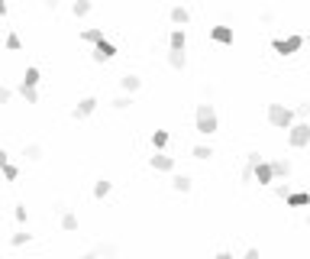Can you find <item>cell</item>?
<instances>
[{
	"mask_svg": "<svg viewBox=\"0 0 310 259\" xmlns=\"http://www.w3.org/2000/svg\"><path fill=\"white\" fill-rule=\"evenodd\" d=\"M94 110H97V98H84V100H78V104L71 107V117L74 120H84V117H91Z\"/></svg>",
	"mask_w": 310,
	"mask_h": 259,
	"instance_id": "cell-6",
	"label": "cell"
},
{
	"mask_svg": "<svg viewBox=\"0 0 310 259\" xmlns=\"http://www.w3.org/2000/svg\"><path fill=\"white\" fill-rule=\"evenodd\" d=\"M243 259H262V253H259L256 246H252V250H246V256H243Z\"/></svg>",
	"mask_w": 310,
	"mask_h": 259,
	"instance_id": "cell-35",
	"label": "cell"
},
{
	"mask_svg": "<svg viewBox=\"0 0 310 259\" xmlns=\"http://www.w3.org/2000/svg\"><path fill=\"white\" fill-rule=\"evenodd\" d=\"M171 23H175V26H188L191 23L188 6H175V10H171Z\"/></svg>",
	"mask_w": 310,
	"mask_h": 259,
	"instance_id": "cell-16",
	"label": "cell"
},
{
	"mask_svg": "<svg viewBox=\"0 0 310 259\" xmlns=\"http://www.w3.org/2000/svg\"><path fill=\"white\" fill-rule=\"evenodd\" d=\"M81 259H100V253H97V250H91V253H84Z\"/></svg>",
	"mask_w": 310,
	"mask_h": 259,
	"instance_id": "cell-37",
	"label": "cell"
},
{
	"mask_svg": "<svg viewBox=\"0 0 310 259\" xmlns=\"http://www.w3.org/2000/svg\"><path fill=\"white\" fill-rule=\"evenodd\" d=\"M191 156H194V159H201V162H207L213 156V149L210 146H194V149H191Z\"/></svg>",
	"mask_w": 310,
	"mask_h": 259,
	"instance_id": "cell-28",
	"label": "cell"
},
{
	"mask_svg": "<svg viewBox=\"0 0 310 259\" xmlns=\"http://www.w3.org/2000/svg\"><path fill=\"white\" fill-rule=\"evenodd\" d=\"M304 46V36H288V39H272V49L278 56H294V52Z\"/></svg>",
	"mask_w": 310,
	"mask_h": 259,
	"instance_id": "cell-4",
	"label": "cell"
},
{
	"mask_svg": "<svg viewBox=\"0 0 310 259\" xmlns=\"http://www.w3.org/2000/svg\"><path fill=\"white\" fill-rule=\"evenodd\" d=\"M110 188H113V185H110L107 178H97V185H94V198H97V201H100V198H107Z\"/></svg>",
	"mask_w": 310,
	"mask_h": 259,
	"instance_id": "cell-26",
	"label": "cell"
},
{
	"mask_svg": "<svg viewBox=\"0 0 310 259\" xmlns=\"http://www.w3.org/2000/svg\"><path fill=\"white\" fill-rule=\"evenodd\" d=\"M23 81H26V84H32V88H36L39 81H42V72H39L36 65H29V68H26V72H23Z\"/></svg>",
	"mask_w": 310,
	"mask_h": 259,
	"instance_id": "cell-21",
	"label": "cell"
},
{
	"mask_svg": "<svg viewBox=\"0 0 310 259\" xmlns=\"http://www.w3.org/2000/svg\"><path fill=\"white\" fill-rule=\"evenodd\" d=\"M61 230H68V234H74V230H78V217H74L71 210H65V214H61Z\"/></svg>",
	"mask_w": 310,
	"mask_h": 259,
	"instance_id": "cell-23",
	"label": "cell"
},
{
	"mask_svg": "<svg viewBox=\"0 0 310 259\" xmlns=\"http://www.w3.org/2000/svg\"><path fill=\"white\" fill-rule=\"evenodd\" d=\"M152 146H155V152H162V149L168 146V130H155V133H152Z\"/></svg>",
	"mask_w": 310,
	"mask_h": 259,
	"instance_id": "cell-22",
	"label": "cell"
},
{
	"mask_svg": "<svg viewBox=\"0 0 310 259\" xmlns=\"http://www.w3.org/2000/svg\"><path fill=\"white\" fill-rule=\"evenodd\" d=\"M16 91H19V98H23L26 104H39V91H36L32 84H26V81H23V84H19Z\"/></svg>",
	"mask_w": 310,
	"mask_h": 259,
	"instance_id": "cell-15",
	"label": "cell"
},
{
	"mask_svg": "<svg viewBox=\"0 0 310 259\" xmlns=\"http://www.w3.org/2000/svg\"><path fill=\"white\" fill-rule=\"evenodd\" d=\"M307 42H310V36H307Z\"/></svg>",
	"mask_w": 310,
	"mask_h": 259,
	"instance_id": "cell-40",
	"label": "cell"
},
{
	"mask_svg": "<svg viewBox=\"0 0 310 259\" xmlns=\"http://www.w3.org/2000/svg\"><path fill=\"white\" fill-rule=\"evenodd\" d=\"M171 188L181 192V194H188L191 188H194V182H191V175H175V178H171Z\"/></svg>",
	"mask_w": 310,
	"mask_h": 259,
	"instance_id": "cell-14",
	"label": "cell"
},
{
	"mask_svg": "<svg viewBox=\"0 0 310 259\" xmlns=\"http://www.w3.org/2000/svg\"><path fill=\"white\" fill-rule=\"evenodd\" d=\"M110 107H113V110H129V107H133V98H129V94H120V98L110 100Z\"/></svg>",
	"mask_w": 310,
	"mask_h": 259,
	"instance_id": "cell-25",
	"label": "cell"
},
{
	"mask_svg": "<svg viewBox=\"0 0 310 259\" xmlns=\"http://www.w3.org/2000/svg\"><path fill=\"white\" fill-rule=\"evenodd\" d=\"M19 156H23L26 162H42V146H39V142H26Z\"/></svg>",
	"mask_w": 310,
	"mask_h": 259,
	"instance_id": "cell-10",
	"label": "cell"
},
{
	"mask_svg": "<svg viewBox=\"0 0 310 259\" xmlns=\"http://www.w3.org/2000/svg\"><path fill=\"white\" fill-rule=\"evenodd\" d=\"M288 142H291L294 149H304L307 142H310V124H304V120L294 124L291 130H288Z\"/></svg>",
	"mask_w": 310,
	"mask_h": 259,
	"instance_id": "cell-3",
	"label": "cell"
},
{
	"mask_svg": "<svg viewBox=\"0 0 310 259\" xmlns=\"http://www.w3.org/2000/svg\"><path fill=\"white\" fill-rule=\"evenodd\" d=\"M97 253H100V259H116V253H120V250H116V243H97Z\"/></svg>",
	"mask_w": 310,
	"mask_h": 259,
	"instance_id": "cell-20",
	"label": "cell"
},
{
	"mask_svg": "<svg viewBox=\"0 0 310 259\" xmlns=\"http://www.w3.org/2000/svg\"><path fill=\"white\" fill-rule=\"evenodd\" d=\"M29 236H32V234L19 230V234H13V236H10V246H23V243H29Z\"/></svg>",
	"mask_w": 310,
	"mask_h": 259,
	"instance_id": "cell-29",
	"label": "cell"
},
{
	"mask_svg": "<svg viewBox=\"0 0 310 259\" xmlns=\"http://www.w3.org/2000/svg\"><path fill=\"white\" fill-rule=\"evenodd\" d=\"M168 65L175 68V72H184V65H188V52H178V49H171V52H168Z\"/></svg>",
	"mask_w": 310,
	"mask_h": 259,
	"instance_id": "cell-12",
	"label": "cell"
},
{
	"mask_svg": "<svg viewBox=\"0 0 310 259\" xmlns=\"http://www.w3.org/2000/svg\"><path fill=\"white\" fill-rule=\"evenodd\" d=\"M168 46L171 49H178V52H184V46H188V36H184V30H175L168 36Z\"/></svg>",
	"mask_w": 310,
	"mask_h": 259,
	"instance_id": "cell-17",
	"label": "cell"
},
{
	"mask_svg": "<svg viewBox=\"0 0 310 259\" xmlns=\"http://www.w3.org/2000/svg\"><path fill=\"white\" fill-rule=\"evenodd\" d=\"M94 10V4H91V0H74V4H71V13H74V16H87V13H91Z\"/></svg>",
	"mask_w": 310,
	"mask_h": 259,
	"instance_id": "cell-19",
	"label": "cell"
},
{
	"mask_svg": "<svg viewBox=\"0 0 310 259\" xmlns=\"http://www.w3.org/2000/svg\"><path fill=\"white\" fill-rule=\"evenodd\" d=\"M213 259H233V253H226V250H223V253H217Z\"/></svg>",
	"mask_w": 310,
	"mask_h": 259,
	"instance_id": "cell-38",
	"label": "cell"
},
{
	"mask_svg": "<svg viewBox=\"0 0 310 259\" xmlns=\"http://www.w3.org/2000/svg\"><path fill=\"white\" fill-rule=\"evenodd\" d=\"M13 217H16L19 224H26V220H29V210H26V204H16V208H13Z\"/></svg>",
	"mask_w": 310,
	"mask_h": 259,
	"instance_id": "cell-32",
	"label": "cell"
},
{
	"mask_svg": "<svg viewBox=\"0 0 310 259\" xmlns=\"http://www.w3.org/2000/svg\"><path fill=\"white\" fill-rule=\"evenodd\" d=\"M307 114H310V100H301V104H298V117H307Z\"/></svg>",
	"mask_w": 310,
	"mask_h": 259,
	"instance_id": "cell-33",
	"label": "cell"
},
{
	"mask_svg": "<svg viewBox=\"0 0 310 259\" xmlns=\"http://www.w3.org/2000/svg\"><path fill=\"white\" fill-rule=\"evenodd\" d=\"M275 194H278V198H285V201H288V198L294 194V192H291V182H281V185H275Z\"/></svg>",
	"mask_w": 310,
	"mask_h": 259,
	"instance_id": "cell-31",
	"label": "cell"
},
{
	"mask_svg": "<svg viewBox=\"0 0 310 259\" xmlns=\"http://www.w3.org/2000/svg\"><path fill=\"white\" fill-rule=\"evenodd\" d=\"M194 126L201 136H213L220 126L217 120V110H213V104H197V114H194Z\"/></svg>",
	"mask_w": 310,
	"mask_h": 259,
	"instance_id": "cell-1",
	"label": "cell"
},
{
	"mask_svg": "<svg viewBox=\"0 0 310 259\" xmlns=\"http://www.w3.org/2000/svg\"><path fill=\"white\" fill-rule=\"evenodd\" d=\"M6 49H10V52H19V46H23V42H19V36H16V32H6Z\"/></svg>",
	"mask_w": 310,
	"mask_h": 259,
	"instance_id": "cell-30",
	"label": "cell"
},
{
	"mask_svg": "<svg viewBox=\"0 0 310 259\" xmlns=\"http://www.w3.org/2000/svg\"><path fill=\"white\" fill-rule=\"evenodd\" d=\"M81 42H87V46L103 42V30H100V26H91V30H84V32H81Z\"/></svg>",
	"mask_w": 310,
	"mask_h": 259,
	"instance_id": "cell-11",
	"label": "cell"
},
{
	"mask_svg": "<svg viewBox=\"0 0 310 259\" xmlns=\"http://www.w3.org/2000/svg\"><path fill=\"white\" fill-rule=\"evenodd\" d=\"M262 23L272 26V23H275V13H272V10H265V13H262Z\"/></svg>",
	"mask_w": 310,
	"mask_h": 259,
	"instance_id": "cell-34",
	"label": "cell"
},
{
	"mask_svg": "<svg viewBox=\"0 0 310 259\" xmlns=\"http://www.w3.org/2000/svg\"><path fill=\"white\" fill-rule=\"evenodd\" d=\"M268 124L281 126V130H291L298 124V110H294V107H285V104H268Z\"/></svg>",
	"mask_w": 310,
	"mask_h": 259,
	"instance_id": "cell-2",
	"label": "cell"
},
{
	"mask_svg": "<svg viewBox=\"0 0 310 259\" xmlns=\"http://www.w3.org/2000/svg\"><path fill=\"white\" fill-rule=\"evenodd\" d=\"M307 224H310V214H307Z\"/></svg>",
	"mask_w": 310,
	"mask_h": 259,
	"instance_id": "cell-39",
	"label": "cell"
},
{
	"mask_svg": "<svg viewBox=\"0 0 310 259\" xmlns=\"http://www.w3.org/2000/svg\"><path fill=\"white\" fill-rule=\"evenodd\" d=\"M0 166H3V178L6 182H16L19 178V168L13 166V162H0Z\"/></svg>",
	"mask_w": 310,
	"mask_h": 259,
	"instance_id": "cell-27",
	"label": "cell"
},
{
	"mask_svg": "<svg viewBox=\"0 0 310 259\" xmlns=\"http://www.w3.org/2000/svg\"><path fill=\"white\" fill-rule=\"evenodd\" d=\"M272 178H275L272 162H259V166H256V182H262V185H272Z\"/></svg>",
	"mask_w": 310,
	"mask_h": 259,
	"instance_id": "cell-9",
	"label": "cell"
},
{
	"mask_svg": "<svg viewBox=\"0 0 310 259\" xmlns=\"http://www.w3.org/2000/svg\"><path fill=\"white\" fill-rule=\"evenodd\" d=\"M288 204H291V208H307V204H310V194L307 192H294L291 198H288Z\"/></svg>",
	"mask_w": 310,
	"mask_h": 259,
	"instance_id": "cell-24",
	"label": "cell"
},
{
	"mask_svg": "<svg viewBox=\"0 0 310 259\" xmlns=\"http://www.w3.org/2000/svg\"><path fill=\"white\" fill-rule=\"evenodd\" d=\"M113 56H116V46H113V42H107V39H103V42H97V46H94V52H91V58H94L97 65L110 62Z\"/></svg>",
	"mask_w": 310,
	"mask_h": 259,
	"instance_id": "cell-5",
	"label": "cell"
},
{
	"mask_svg": "<svg viewBox=\"0 0 310 259\" xmlns=\"http://www.w3.org/2000/svg\"><path fill=\"white\" fill-rule=\"evenodd\" d=\"M42 4H45V10H58V4H61V0H42Z\"/></svg>",
	"mask_w": 310,
	"mask_h": 259,
	"instance_id": "cell-36",
	"label": "cell"
},
{
	"mask_svg": "<svg viewBox=\"0 0 310 259\" xmlns=\"http://www.w3.org/2000/svg\"><path fill=\"white\" fill-rule=\"evenodd\" d=\"M149 166H152L155 172H175V159H171V156H165V152L149 156Z\"/></svg>",
	"mask_w": 310,
	"mask_h": 259,
	"instance_id": "cell-7",
	"label": "cell"
},
{
	"mask_svg": "<svg viewBox=\"0 0 310 259\" xmlns=\"http://www.w3.org/2000/svg\"><path fill=\"white\" fill-rule=\"evenodd\" d=\"M120 84H123V91H126V94H136L142 88V78H139V74H123Z\"/></svg>",
	"mask_w": 310,
	"mask_h": 259,
	"instance_id": "cell-13",
	"label": "cell"
},
{
	"mask_svg": "<svg viewBox=\"0 0 310 259\" xmlns=\"http://www.w3.org/2000/svg\"><path fill=\"white\" fill-rule=\"evenodd\" d=\"M272 168H275V178H288V175H291V162L288 159H275Z\"/></svg>",
	"mask_w": 310,
	"mask_h": 259,
	"instance_id": "cell-18",
	"label": "cell"
},
{
	"mask_svg": "<svg viewBox=\"0 0 310 259\" xmlns=\"http://www.w3.org/2000/svg\"><path fill=\"white\" fill-rule=\"evenodd\" d=\"M210 39H213V42H220V46H230L233 39H236V32H233L230 26H213V30H210Z\"/></svg>",
	"mask_w": 310,
	"mask_h": 259,
	"instance_id": "cell-8",
	"label": "cell"
}]
</instances>
